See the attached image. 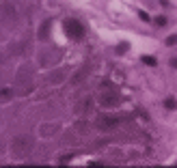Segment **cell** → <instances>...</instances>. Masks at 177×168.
<instances>
[{
  "mask_svg": "<svg viewBox=\"0 0 177 168\" xmlns=\"http://www.w3.org/2000/svg\"><path fill=\"white\" fill-rule=\"evenodd\" d=\"M9 95H11V88H5V91H2V97L7 99V97H9Z\"/></svg>",
  "mask_w": 177,
  "mask_h": 168,
  "instance_id": "cell-14",
  "label": "cell"
},
{
  "mask_svg": "<svg viewBox=\"0 0 177 168\" xmlns=\"http://www.w3.org/2000/svg\"><path fill=\"white\" fill-rule=\"evenodd\" d=\"M63 30L71 41H80L84 37V28H82V24L78 19H65L63 22Z\"/></svg>",
  "mask_w": 177,
  "mask_h": 168,
  "instance_id": "cell-1",
  "label": "cell"
},
{
  "mask_svg": "<svg viewBox=\"0 0 177 168\" xmlns=\"http://www.w3.org/2000/svg\"><path fill=\"white\" fill-rule=\"evenodd\" d=\"M154 24H156V26H166V17H162V15H160V17H156V19H154Z\"/></svg>",
  "mask_w": 177,
  "mask_h": 168,
  "instance_id": "cell-12",
  "label": "cell"
},
{
  "mask_svg": "<svg viewBox=\"0 0 177 168\" xmlns=\"http://www.w3.org/2000/svg\"><path fill=\"white\" fill-rule=\"evenodd\" d=\"M143 63H145V65H151V67H156V65H158V60H156L154 56H149V54L143 56Z\"/></svg>",
  "mask_w": 177,
  "mask_h": 168,
  "instance_id": "cell-9",
  "label": "cell"
},
{
  "mask_svg": "<svg viewBox=\"0 0 177 168\" xmlns=\"http://www.w3.org/2000/svg\"><path fill=\"white\" fill-rule=\"evenodd\" d=\"M97 104L102 106V108H117L121 104V97L117 95V91H112V93H99Z\"/></svg>",
  "mask_w": 177,
  "mask_h": 168,
  "instance_id": "cell-3",
  "label": "cell"
},
{
  "mask_svg": "<svg viewBox=\"0 0 177 168\" xmlns=\"http://www.w3.org/2000/svg\"><path fill=\"white\" fill-rule=\"evenodd\" d=\"M87 74H89V69H80L78 74H76V78H73L71 82H73V84H78L80 80H84V78H87Z\"/></svg>",
  "mask_w": 177,
  "mask_h": 168,
  "instance_id": "cell-6",
  "label": "cell"
},
{
  "mask_svg": "<svg viewBox=\"0 0 177 168\" xmlns=\"http://www.w3.org/2000/svg\"><path fill=\"white\" fill-rule=\"evenodd\" d=\"M164 108H166V110H177V101H175L173 97H166V99H164Z\"/></svg>",
  "mask_w": 177,
  "mask_h": 168,
  "instance_id": "cell-7",
  "label": "cell"
},
{
  "mask_svg": "<svg viewBox=\"0 0 177 168\" xmlns=\"http://www.w3.org/2000/svg\"><path fill=\"white\" fill-rule=\"evenodd\" d=\"M164 43H166V45H177V35H171V37H166V39H164Z\"/></svg>",
  "mask_w": 177,
  "mask_h": 168,
  "instance_id": "cell-11",
  "label": "cell"
},
{
  "mask_svg": "<svg viewBox=\"0 0 177 168\" xmlns=\"http://www.w3.org/2000/svg\"><path fill=\"white\" fill-rule=\"evenodd\" d=\"M128 47H130L128 43H125V41H121V43L117 45V54H125V52H128Z\"/></svg>",
  "mask_w": 177,
  "mask_h": 168,
  "instance_id": "cell-10",
  "label": "cell"
},
{
  "mask_svg": "<svg viewBox=\"0 0 177 168\" xmlns=\"http://www.w3.org/2000/svg\"><path fill=\"white\" fill-rule=\"evenodd\" d=\"M30 147H33L30 138L28 136H19V138H15L11 142V155L13 157H24V155L30 151Z\"/></svg>",
  "mask_w": 177,
  "mask_h": 168,
  "instance_id": "cell-2",
  "label": "cell"
},
{
  "mask_svg": "<svg viewBox=\"0 0 177 168\" xmlns=\"http://www.w3.org/2000/svg\"><path fill=\"white\" fill-rule=\"evenodd\" d=\"M171 67H173V69H177V58H173V60H171Z\"/></svg>",
  "mask_w": 177,
  "mask_h": 168,
  "instance_id": "cell-15",
  "label": "cell"
},
{
  "mask_svg": "<svg viewBox=\"0 0 177 168\" xmlns=\"http://www.w3.org/2000/svg\"><path fill=\"white\" fill-rule=\"evenodd\" d=\"M138 17H140L143 22H151V17H149V15H147L145 11H138Z\"/></svg>",
  "mask_w": 177,
  "mask_h": 168,
  "instance_id": "cell-13",
  "label": "cell"
},
{
  "mask_svg": "<svg viewBox=\"0 0 177 168\" xmlns=\"http://www.w3.org/2000/svg\"><path fill=\"white\" fill-rule=\"evenodd\" d=\"M93 106H95V99H93V97H84V99H82L78 106H76V110L87 114V112H91V110H93Z\"/></svg>",
  "mask_w": 177,
  "mask_h": 168,
  "instance_id": "cell-5",
  "label": "cell"
},
{
  "mask_svg": "<svg viewBox=\"0 0 177 168\" xmlns=\"http://www.w3.org/2000/svg\"><path fill=\"white\" fill-rule=\"evenodd\" d=\"M119 123H121V118H117V116H106V114H102V116L97 118V129H102V132H110V129L119 127Z\"/></svg>",
  "mask_w": 177,
  "mask_h": 168,
  "instance_id": "cell-4",
  "label": "cell"
},
{
  "mask_svg": "<svg viewBox=\"0 0 177 168\" xmlns=\"http://www.w3.org/2000/svg\"><path fill=\"white\" fill-rule=\"evenodd\" d=\"M50 33V22H43V26L39 30V39H45V35Z\"/></svg>",
  "mask_w": 177,
  "mask_h": 168,
  "instance_id": "cell-8",
  "label": "cell"
}]
</instances>
